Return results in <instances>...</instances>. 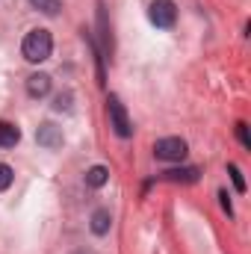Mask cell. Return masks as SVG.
<instances>
[{"mask_svg":"<svg viewBox=\"0 0 251 254\" xmlns=\"http://www.w3.org/2000/svg\"><path fill=\"white\" fill-rule=\"evenodd\" d=\"M237 136H240V142H243L246 148H251V139H249V127H246V125H237Z\"/></svg>","mask_w":251,"mask_h":254,"instance_id":"5bb4252c","label":"cell"},{"mask_svg":"<svg viewBox=\"0 0 251 254\" xmlns=\"http://www.w3.org/2000/svg\"><path fill=\"white\" fill-rule=\"evenodd\" d=\"M30 6L39 9V12H45V15H57L63 9V0H30Z\"/></svg>","mask_w":251,"mask_h":254,"instance_id":"30bf717a","label":"cell"},{"mask_svg":"<svg viewBox=\"0 0 251 254\" xmlns=\"http://www.w3.org/2000/svg\"><path fill=\"white\" fill-rule=\"evenodd\" d=\"M228 172H231V178H234L237 190H240V192H246V181H243V172H240L237 166H228Z\"/></svg>","mask_w":251,"mask_h":254,"instance_id":"4fadbf2b","label":"cell"},{"mask_svg":"<svg viewBox=\"0 0 251 254\" xmlns=\"http://www.w3.org/2000/svg\"><path fill=\"white\" fill-rule=\"evenodd\" d=\"M54 51V39L48 30H30L24 36V45H21V54L27 63H45Z\"/></svg>","mask_w":251,"mask_h":254,"instance_id":"6da1fadb","label":"cell"},{"mask_svg":"<svg viewBox=\"0 0 251 254\" xmlns=\"http://www.w3.org/2000/svg\"><path fill=\"white\" fill-rule=\"evenodd\" d=\"M110 225H113L110 210H95V213H92V234L104 237V234H110Z\"/></svg>","mask_w":251,"mask_h":254,"instance_id":"52a82bcc","label":"cell"},{"mask_svg":"<svg viewBox=\"0 0 251 254\" xmlns=\"http://www.w3.org/2000/svg\"><path fill=\"white\" fill-rule=\"evenodd\" d=\"M36 139H39V145H45L48 151H54V148L63 145V130L54 127V125H42L39 127V133H36Z\"/></svg>","mask_w":251,"mask_h":254,"instance_id":"5b68a950","label":"cell"},{"mask_svg":"<svg viewBox=\"0 0 251 254\" xmlns=\"http://www.w3.org/2000/svg\"><path fill=\"white\" fill-rule=\"evenodd\" d=\"M110 125L116 130V136H122V139H127V136L133 133V125H130V119H127L125 104H122L116 95H110Z\"/></svg>","mask_w":251,"mask_h":254,"instance_id":"277c9868","label":"cell"},{"mask_svg":"<svg viewBox=\"0 0 251 254\" xmlns=\"http://www.w3.org/2000/svg\"><path fill=\"white\" fill-rule=\"evenodd\" d=\"M74 254H92V252H74Z\"/></svg>","mask_w":251,"mask_h":254,"instance_id":"e0dca14e","label":"cell"},{"mask_svg":"<svg viewBox=\"0 0 251 254\" xmlns=\"http://www.w3.org/2000/svg\"><path fill=\"white\" fill-rule=\"evenodd\" d=\"M51 92V77L48 74H30L27 77V95L30 98H45Z\"/></svg>","mask_w":251,"mask_h":254,"instance_id":"8992f818","label":"cell"},{"mask_svg":"<svg viewBox=\"0 0 251 254\" xmlns=\"http://www.w3.org/2000/svg\"><path fill=\"white\" fill-rule=\"evenodd\" d=\"M148 18H151V24L154 27H172L175 24V18H178V9H175V3L172 0H154L151 6H148Z\"/></svg>","mask_w":251,"mask_h":254,"instance_id":"3957f363","label":"cell"},{"mask_svg":"<svg viewBox=\"0 0 251 254\" xmlns=\"http://www.w3.org/2000/svg\"><path fill=\"white\" fill-rule=\"evenodd\" d=\"M154 154L157 160H166V163H181L187 157V142L178 139V136H166L154 145Z\"/></svg>","mask_w":251,"mask_h":254,"instance_id":"7a4b0ae2","label":"cell"},{"mask_svg":"<svg viewBox=\"0 0 251 254\" xmlns=\"http://www.w3.org/2000/svg\"><path fill=\"white\" fill-rule=\"evenodd\" d=\"M219 198H222V207L231 213V201H228V192H219Z\"/></svg>","mask_w":251,"mask_h":254,"instance_id":"2e32d148","label":"cell"},{"mask_svg":"<svg viewBox=\"0 0 251 254\" xmlns=\"http://www.w3.org/2000/svg\"><path fill=\"white\" fill-rule=\"evenodd\" d=\"M166 178H169V181H189V184H192V181L198 178V169H181V172H166Z\"/></svg>","mask_w":251,"mask_h":254,"instance_id":"8fae6325","label":"cell"},{"mask_svg":"<svg viewBox=\"0 0 251 254\" xmlns=\"http://www.w3.org/2000/svg\"><path fill=\"white\" fill-rule=\"evenodd\" d=\"M12 178H15V175H12V169H9L6 163H0V192L12 187Z\"/></svg>","mask_w":251,"mask_h":254,"instance_id":"7c38bea8","label":"cell"},{"mask_svg":"<svg viewBox=\"0 0 251 254\" xmlns=\"http://www.w3.org/2000/svg\"><path fill=\"white\" fill-rule=\"evenodd\" d=\"M107 181H110V172H107L104 166H92V169L86 172V184H89L92 190H101Z\"/></svg>","mask_w":251,"mask_h":254,"instance_id":"9c48e42d","label":"cell"},{"mask_svg":"<svg viewBox=\"0 0 251 254\" xmlns=\"http://www.w3.org/2000/svg\"><path fill=\"white\" fill-rule=\"evenodd\" d=\"M21 139V130L9 122H0V148H15Z\"/></svg>","mask_w":251,"mask_h":254,"instance_id":"ba28073f","label":"cell"},{"mask_svg":"<svg viewBox=\"0 0 251 254\" xmlns=\"http://www.w3.org/2000/svg\"><path fill=\"white\" fill-rule=\"evenodd\" d=\"M54 107H57V110H68V95H60V98H57V104H54Z\"/></svg>","mask_w":251,"mask_h":254,"instance_id":"9a60e30c","label":"cell"}]
</instances>
